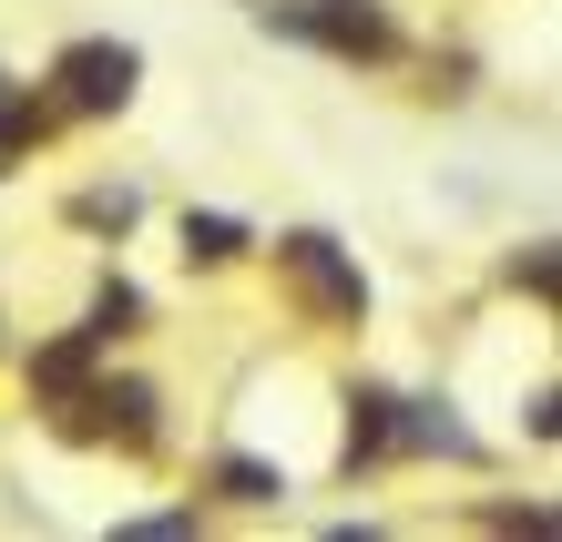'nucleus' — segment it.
I'll list each match as a JSON object with an SVG mask.
<instances>
[{"mask_svg": "<svg viewBox=\"0 0 562 542\" xmlns=\"http://www.w3.org/2000/svg\"><path fill=\"white\" fill-rule=\"evenodd\" d=\"M215 482H225V501H277V491H286V471H267V461H225Z\"/></svg>", "mask_w": 562, "mask_h": 542, "instance_id": "7ed1b4c3", "label": "nucleus"}, {"mask_svg": "<svg viewBox=\"0 0 562 542\" xmlns=\"http://www.w3.org/2000/svg\"><path fill=\"white\" fill-rule=\"evenodd\" d=\"M134 73H144L134 42H72V52L52 62V82H61L72 113H123V103H134Z\"/></svg>", "mask_w": 562, "mask_h": 542, "instance_id": "f257e3e1", "label": "nucleus"}, {"mask_svg": "<svg viewBox=\"0 0 562 542\" xmlns=\"http://www.w3.org/2000/svg\"><path fill=\"white\" fill-rule=\"evenodd\" d=\"M236 246H246V235L225 225V215H184V256H205V266H225Z\"/></svg>", "mask_w": 562, "mask_h": 542, "instance_id": "20e7f679", "label": "nucleus"}, {"mask_svg": "<svg viewBox=\"0 0 562 542\" xmlns=\"http://www.w3.org/2000/svg\"><path fill=\"white\" fill-rule=\"evenodd\" d=\"M277 266L296 277V297H307V308H327V318H358V308H369V277L338 256V235H286Z\"/></svg>", "mask_w": 562, "mask_h": 542, "instance_id": "f03ea898", "label": "nucleus"}]
</instances>
